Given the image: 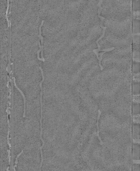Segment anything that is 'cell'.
Listing matches in <instances>:
<instances>
[{
	"mask_svg": "<svg viewBox=\"0 0 140 171\" xmlns=\"http://www.w3.org/2000/svg\"><path fill=\"white\" fill-rule=\"evenodd\" d=\"M136 1H139V0H136Z\"/></svg>",
	"mask_w": 140,
	"mask_h": 171,
	"instance_id": "30bf717a",
	"label": "cell"
},
{
	"mask_svg": "<svg viewBox=\"0 0 140 171\" xmlns=\"http://www.w3.org/2000/svg\"><path fill=\"white\" fill-rule=\"evenodd\" d=\"M139 20L133 19V30L132 34H140Z\"/></svg>",
	"mask_w": 140,
	"mask_h": 171,
	"instance_id": "7a4b0ae2",
	"label": "cell"
},
{
	"mask_svg": "<svg viewBox=\"0 0 140 171\" xmlns=\"http://www.w3.org/2000/svg\"><path fill=\"white\" fill-rule=\"evenodd\" d=\"M131 89L132 95L139 94V83L134 82L132 81Z\"/></svg>",
	"mask_w": 140,
	"mask_h": 171,
	"instance_id": "3957f363",
	"label": "cell"
},
{
	"mask_svg": "<svg viewBox=\"0 0 140 171\" xmlns=\"http://www.w3.org/2000/svg\"><path fill=\"white\" fill-rule=\"evenodd\" d=\"M133 137L134 140L139 139V126L137 124H134L133 125Z\"/></svg>",
	"mask_w": 140,
	"mask_h": 171,
	"instance_id": "5b68a950",
	"label": "cell"
},
{
	"mask_svg": "<svg viewBox=\"0 0 140 171\" xmlns=\"http://www.w3.org/2000/svg\"><path fill=\"white\" fill-rule=\"evenodd\" d=\"M140 146L139 144L134 143L133 146V156L134 160L139 159Z\"/></svg>",
	"mask_w": 140,
	"mask_h": 171,
	"instance_id": "6da1fadb",
	"label": "cell"
},
{
	"mask_svg": "<svg viewBox=\"0 0 140 171\" xmlns=\"http://www.w3.org/2000/svg\"><path fill=\"white\" fill-rule=\"evenodd\" d=\"M132 168H133V171H139L140 166L139 164H134Z\"/></svg>",
	"mask_w": 140,
	"mask_h": 171,
	"instance_id": "9c48e42d",
	"label": "cell"
},
{
	"mask_svg": "<svg viewBox=\"0 0 140 171\" xmlns=\"http://www.w3.org/2000/svg\"><path fill=\"white\" fill-rule=\"evenodd\" d=\"M14 85H15V87H16V88L20 92L21 94L22 97H23L24 98V114H23V117L24 118L26 117V99L24 96L23 93L22 92V91L20 89L18 88L17 86L16 85V81H15V79L14 77Z\"/></svg>",
	"mask_w": 140,
	"mask_h": 171,
	"instance_id": "52a82bcc",
	"label": "cell"
},
{
	"mask_svg": "<svg viewBox=\"0 0 140 171\" xmlns=\"http://www.w3.org/2000/svg\"><path fill=\"white\" fill-rule=\"evenodd\" d=\"M133 115H137L139 113V103H133Z\"/></svg>",
	"mask_w": 140,
	"mask_h": 171,
	"instance_id": "ba28073f",
	"label": "cell"
},
{
	"mask_svg": "<svg viewBox=\"0 0 140 171\" xmlns=\"http://www.w3.org/2000/svg\"><path fill=\"white\" fill-rule=\"evenodd\" d=\"M131 71L132 74L140 73V62L132 60Z\"/></svg>",
	"mask_w": 140,
	"mask_h": 171,
	"instance_id": "277c9868",
	"label": "cell"
},
{
	"mask_svg": "<svg viewBox=\"0 0 140 171\" xmlns=\"http://www.w3.org/2000/svg\"><path fill=\"white\" fill-rule=\"evenodd\" d=\"M43 20L42 21V22H41V23L39 26V35L38 36L39 39L41 41V47H42V49H41V58L43 59V62H45V59L44 58H43V37L42 36H41V27L43 25Z\"/></svg>",
	"mask_w": 140,
	"mask_h": 171,
	"instance_id": "8992f818",
	"label": "cell"
}]
</instances>
